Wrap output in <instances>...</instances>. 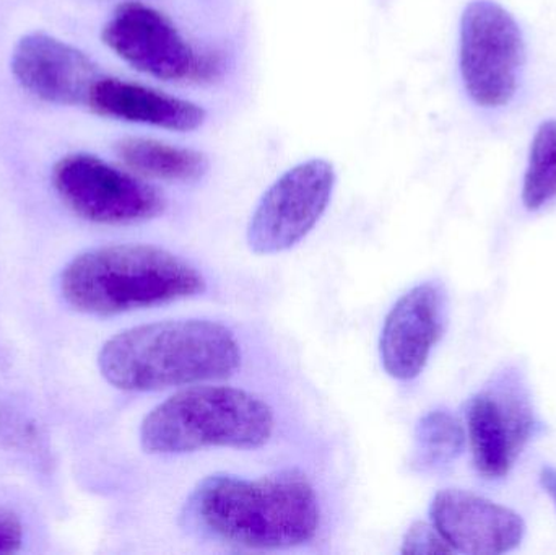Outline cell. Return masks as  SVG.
Here are the masks:
<instances>
[{
	"label": "cell",
	"instance_id": "18",
	"mask_svg": "<svg viewBox=\"0 0 556 555\" xmlns=\"http://www.w3.org/2000/svg\"><path fill=\"white\" fill-rule=\"evenodd\" d=\"M23 528L16 515L0 508V554H13L20 550Z\"/></svg>",
	"mask_w": 556,
	"mask_h": 555
},
{
	"label": "cell",
	"instance_id": "19",
	"mask_svg": "<svg viewBox=\"0 0 556 555\" xmlns=\"http://www.w3.org/2000/svg\"><path fill=\"white\" fill-rule=\"evenodd\" d=\"M541 484L544 491L554 499L556 505V469L552 466H544L541 471Z\"/></svg>",
	"mask_w": 556,
	"mask_h": 555
},
{
	"label": "cell",
	"instance_id": "14",
	"mask_svg": "<svg viewBox=\"0 0 556 555\" xmlns=\"http://www.w3.org/2000/svg\"><path fill=\"white\" fill-rule=\"evenodd\" d=\"M124 165L146 178L195 182L211 169L205 153L146 137H127L114 147Z\"/></svg>",
	"mask_w": 556,
	"mask_h": 555
},
{
	"label": "cell",
	"instance_id": "11",
	"mask_svg": "<svg viewBox=\"0 0 556 555\" xmlns=\"http://www.w3.org/2000/svg\"><path fill=\"white\" fill-rule=\"evenodd\" d=\"M10 67L33 97L62 106L87 104L94 81L101 77L100 68L84 51L42 31L18 39Z\"/></svg>",
	"mask_w": 556,
	"mask_h": 555
},
{
	"label": "cell",
	"instance_id": "17",
	"mask_svg": "<svg viewBox=\"0 0 556 555\" xmlns=\"http://www.w3.org/2000/svg\"><path fill=\"white\" fill-rule=\"evenodd\" d=\"M453 547L444 541L434 525L417 521L408 528L402 541V554H453Z\"/></svg>",
	"mask_w": 556,
	"mask_h": 555
},
{
	"label": "cell",
	"instance_id": "9",
	"mask_svg": "<svg viewBox=\"0 0 556 555\" xmlns=\"http://www.w3.org/2000/svg\"><path fill=\"white\" fill-rule=\"evenodd\" d=\"M336 169L324 159L298 163L285 172L257 202L248 247L254 254H277L296 247L326 214L336 188Z\"/></svg>",
	"mask_w": 556,
	"mask_h": 555
},
{
	"label": "cell",
	"instance_id": "2",
	"mask_svg": "<svg viewBox=\"0 0 556 555\" xmlns=\"http://www.w3.org/2000/svg\"><path fill=\"white\" fill-rule=\"evenodd\" d=\"M241 364L237 336L208 319H168L121 331L101 348L98 367L108 383L153 393L231 377Z\"/></svg>",
	"mask_w": 556,
	"mask_h": 555
},
{
	"label": "cell",
	"instance_id": "1",
	"mask_svg": "<svg viewBox=\"0 0 556 555\" xmlns=\"http://www.w3.org/2000/svg\"><path fill=\"white\" fill-rule=\"evenodd\" d=\"M188 517L202 533L247 550L303 546L320 524L316 491L296 469L260 479L208 476L192 491Z\"/></svg>",
	"mask_w": 556,
	"mask_h": 555
},
{
	"label": "cell",
	"instance_id": "3",
	"mask_svg": "<svg viewBox=\"0 0 556 555\" xmlns=\"http://www.w3.org/2000/svg\"><path fill=\"white\" fill-rule=\"evenodd\" d=\"M204 276L192 264L153 244H111L75 257L61 277L68 305L113 316L201 295Z\"/></svg>",
	"mask_w": 556,
	"mask_h": 555
},
{
	"label": "cell",
	"instance_id": "13",
	"mask_svg": "<svg viewBox=\"0 0 556 555\" xmlns=\"http://www.w3.org/2000/svg\"><path fill=\"white\" fill-rule=\"evenodd\" d=\"M87 106L100 116L173 133H192L207 119V111L201 104L103 75L94 81Z\"/></svg>",
	"mask_w": 556,
	"mask_h": 555
},
{
	"label": "cell",
	"instance_id": "8",
	"mask_svg": "<svg viewBox=\"0 0 556 555\" xmlns=\"http://www.w3.org/2000/svg\"><path fill=\"white\" fill-rule=\"evenodd\" d=\"M52 182L62 201L93 224H142L166 209L165 195L155 186L90 153L59 160Z\"/></svg>",
	"mask_w": 556,
	"mask_h": 555
},
{
	"label": "cell",
	"instance_id": "6",
	"mask_svg": "<svg viewBox=\"0 0 556 555\" xmlns=\"http://www.w3.org/2000/svg\"><path fill=\"white\" fill-rule=\"evenodd\" d=\"M101 38L124 62L159 80L212 81L224 71L220 55L194 51L162 12L136 0L116 7Z\"/></svg>",
	"mask_w": 556,
	"mask_h": 555
},
{
	"label": "cell",
	"instance_id": "10",
	"mask_svg": "<svg viewBox=\"0 0 556 555\" xmlns=\"http://www.w3.org/2000/svg\"><path fill=\"white\" fill-rule=\"evenodd\" d=\"M447 325V293L440 282L408 290L388 313L379 338V357L389 377L410 381L427 367Z\"/></svg>",
	"mask_w": 556,
	"mask_h": 555
},
{
	"label": "cell",
	"instance_id": "4",
	"mask_svg": "<svg viewBox=\"0 0 556 555\" xmlns=\"http://www.w3.org/2000/svg\"><path fill=\"white\" fill-rule=\"evenodd\" d=\"M276 430L273 407L256 394L220 384H191L153 407L140 426L150 455L207 449L256 450Z\"/></svg>",
	"mask_w": 556,
	"mask_h": 555
},
{
	"label": "cell",
	"instance_id": "12",
	"mask_svg": "<svg viewBox=\"0 0 556 555\" xmlns=\"http://www.w3.org/2000/svg\"><path fill=\"white\" fill-rule=\"evenodd\" d=\"M430 517L454 553L505 554L525 540L521 515L460 489L438 492L431 502Z\"/></svg>",
	"mask_w": 556,
	"mask_h": 555
},
{
	"label": "cell",
	"instance_id": "15",
	"mask_svg": "<svg viewBox=\"0 0 556 555\" xmlns=\"http://www.w3.org/2000/svg\"><path fill=\"white\" fill-rule=\"evenodd\" d=\"M466 430L446 409L431 411L418 420L412 468L424 475L446 471L463 455Z\"/></svg>",
	"mask_w": 556,
	"mask_h": 555
},
{
	"label": "cell",
	"instance_id": "5",
	"mask_svg": "<svg viewBox=\"0 0 556 555\" xmlns=\"http://www.w3.org/2000/svg\"><path fill=\"white\" fill-rule=\"evenodd\" d=\"M542 429L528 378L518 365L496 371L467 404L473 465L490 481L506 478Z\"/></svg>",
	"mask_w": 556,
	"mask_h": 555
},
{
	"label": "cell",
	"instance_id": "16",
	"mask_svg": "<svg viewBox=\"0 0 556 555\" xmlns=\"http://www.w3.org/2000/svg\"><path fill=\"white\" fill-rule=\"evenodd\" d=\"M556 201V121L541 124L532 140L522 182V204L535 212Z\"/></svg>",
	"mask_w": 556,
	"mask_h": 555
},
{
	"label": "cell",
	"instance_id": "7",
	"mask_svg": "<svg viewBox=\"0 0 556 555\" xmlns=\"http://www.w3.org/2000/svg\"><path fill=\"white\" fill-rule=\"evenodd\" d=\"M525 36L508 10L492 0H473L460 18L459 65L473 103L502 108L518 90L525 65Z\"/></svg>",
	"mask_w": 556,
	"mask_h": 555
}]
</instances>
